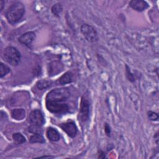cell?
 <instances>
[{
	"mask_svg": "<svg viewBox=\"0 0 159 159\" xmlns=\"http://www.w3.org/2000/svg\"><path fill=\"white\" fill-rule=\"evenodd\" d=\"M11 71V69L8 66L4 64L3 63H0V77L2 78L7 73H9Z\"/></svg>",
	"mask_w": 159,
	"mask_h": 159,
	"instance_id": "18",
	"label": "cell"
},
{
	"mask_svg": "<svg viewBox=\"0 0 159 159\" xmlns=\"http://www.w3.org/2000/svg\"><path fill=\"white\" fill-rule=\"evenodd\" d=\"M29 142L32 143H43L45 142L43 137L40 134H34L29 137Z\"/></svg>",
	"mask_w": 159,
	"mask_h": 159,
	"instance_id": "14",
	"label": "cell"
},
{
	"mask_svg": "<svg viewBox=\"0 0 159 159\" xmlns=\"http://www.w3.org/2000/svg\"><path fill=\"white\" fill-rule=\"evenodd\" d=\"M59 127L70 137L74 138L77 134V127L73 121H67L61 123Z\"/></svg>",
	"mask_w": 159,
	"mask_h": 159,
	"instance_id": "7",
	"label": "cell"
},
{
	"mask_svg": "<svg viewBox=\"0 0 159 159\" xmlns=\"http://www.w3.org/2000/svg\"><path fill=\"white\" fill-rule=\"evenodd\" d=\"M129 4L133 9L139 12H142L148 7V3L142 0H132L130 1Z\"/></svg>",
	"mask_w": 159,
	"mask_h": 159,
	"instance_id": "10",
	"label": "cell"
},
{
	"mask_svg": "<svg viewBox=\"0 0 159 159\" xmlns=\"http://www.w3.org/2000/svg\"><path fill=\"white\" fill-rule=\"evenodd\" d=\"M35 39V34L34 32H27L20 36L18 39V41L20 43H22L30 48Z\"/></svg>",
	"mask_w": 159,
	"mask_h": 159,
	"instance_id": "9",
	"label": "cell"
},
{
	"mask_svg": "<svg viewBox=\"0 0 159 159\" xmlns=\"http://www.w3.org/2000/svg\"><path fill=\"white\" fill-rule=\"evenodd\" d=\"M24 13V5L20 2H15L7 8L5 16L7 22L14 25L20 21Z\"/></svg>",
	"mask_w": 159,
	"mask_h": 159,
	"instance_id": "2",
	"label": "cell"
},
{
	"mask_svg": "<svg viewBox=\"0 0 159 159\" xmlns=\"http://www.w3.org/2000/svg\"><path fill=\"white\" fill-rule=\"evenodd\" d=\"M40 158H53V157H52V156H42V157H40Z\"/></svg>",
	"mask_w": 159,
	"mask_h": 159,
	"instance_id": "24",
	"label": "cell"
},
{
	"mask_svg": "<svg viewBox=\"0 0 159 159\" xmlns=\"http://www.w3.org/2000/svg\"><path fill=\"white\" fill-rule=\"evenodd\" d=\"M48 74L53 76L61 73L63 70V65L60 61H53L48 65Z\"/></svg>",
	"mask_w": 159,
	"mask_h": 159,
	"instance_id": "8",
	"label": "cell"
},
{
	"mask_svg": "<svg viewBox=\"0 0 159 159\" xmlns=\"http://www.w3.org/2000/svg\"><path fill=\"white\" fill-rule=\"evenodd\" d=\"M70 92L67 88H55L51 90L45 98V105L48 111L55 114H65L70 111L67 103Z\"/></svg>",
	"mask_w": 159,
	"mask_h": 159,
	"instance_id": "1",
	"label": "cell"
},
{
	"mask_svg": "<svg viewBox=\"0 0 159 159\" xmlns=\"http://www.w3.org/2000/svg\"><path fill=\"white\" fill-rule=\"evenodd\" d=\"M46 135L47 138L52 141V142H57L60 139V135L59 132L53 127H48L47 129Z\"/></svg>",
	"mask_w": 159,
	"mask_h": 159,
	"instance_id": "11",
	"label": "cell"
},
{
	"mask_svg": "<svg viewBox=\"0 0 159 159\" xmlns=\"http://www.w3.org/2000/svg\"><path fill=\"white\" fill-rule=\"evenodd\" d=\"M62 10H63V6L60 3H56L53 4L51 9V11L53 14L57 17L60 16V14L62 12Z\"/></svg>",
	"mask_w": 159,
	"mask_h": 159,
	"instance_id": "17",
	"label": "cell"
},
{
	"mask_svg": "<svg viewBox=\"0 0 159 159\" xmlns=\"http://www.w3.org/2000/svg\"><path fill=\"white\" fill-rule=\"evenodd\" d=\"M52 84V81H51L47 80H41L37 81L36 86L39 89L42 90V89L48 88V87L51 86Z\"/></svg>",
	"mask_w": 159,
	"mask_h": 159,
	"instance_id": "15",
	"label": "cell"
},
{
	"mask_svg": "<svg viewBox=\"0 0 159 159\" xmlns=\"http://www.w3.org/2000/svg\"><path fill=\"white\" fill-rule=\"evenodd\" d=\"M125 72H126V76L127 79L131 81V82H134L135 81V76L133 73H131L130 68L128 67V66L126 65H125Z\"/></svg>",
	"mask_w": 159,
	"mask_h": 159,
	"instance_id": "20",
	"label": "cell"
},
{
	"mask_svg": "<svg viewBox=\"0 0 159 159\" xmlns=\"http://www.w3.org/2000/svg\"><path fill=\"white\" fill-rule=\"evenodd\" d=\"M148 117L150 120H157L158 119V115L157 113L153 111H148Z\"/></svg>",
	"mask_w": 159,
	"mask_h": 159,
	"instance_id": "21",
	"label": "cell"
},
{
	"mask_svg": "<svg viewBox=\"0 0 159 159\" xmlns=\"http://www.w3.org/2000/svg\"><path fill=\"white\" fill-rule=\"evenodd\" d=\"M104 131H105V133H106V135L107 137H110L111 132V129L110 125L107 123H106L105 125H104Z\"/></svg>",
	"mask_w": 159,
	"mask_h": 159,
	"instance_id": "22",
	"label": "cell"
},
{
	"mask_svg": "<svg viewBox=\"0 0 159 159\" xmlns=\"http://www.w3.org/2000/svg\"><path fill=\"white\" fill-rule=\"evenodd\" d=\"M11 117L17 120H20L24 119L25 117V111L24 109L17 108L14 109L11 112Z\"/></svg>",
	"mask_w": 159,
	"mask_h": 159,
	"instance_id": "12",
	"label": "cell"
},
{
	"mask_svg": "<svg viewBox=\"0 0 159 159\" xmlns=\"http://www.w3.org/2000/svg\"><path fill=\"white\" fill-rule=\"evenodd\" d=\"M73 81V74L71 71H67L61 75L58 80V83L60 84H66L71 83Z\"/></svg>",
	"mask_w": 159,
	"mask_h": 159,
	"instance_id": "13",
	"label": "cell"
},
{
	"mask_svg": "<svg viewBox=\"0 0 159 159\" xmlns=\"http://www.w3.org/2000/svg\"><path fill=\"white\" fill-rule=\"evenodd\" d=\"M12 139L14 140V142L16 144H22L24 142H25L26 140L25 137L20 133L17 132L12 134Z\"/></svg>",
	"mask_w": 159,
	"mask_h": 159,
	"instance_id": "16",
	"label": "cell"
},
{
	"mask_svg": "<svg viewBox=\"0 0 159 159\" xmlns=\"http://www.w3.org/2000/svg\"><path fill=\"white\" fill-rule=\"evenodd\" d=\"M89 107L90 103L88 98L83 95L81 98L80 107L78 113V120L81 122H86L88 120L89 117Z\"/></svg>",
	"mask_w": 159,
	"mask_h": 159,
	"instance_id": "4",
	"label": "cell"
},
{
	"mask_svg": "<svg viewBox=\"0 0 159 159\" xmlns=\"http://www.w3.org/2000/svg\"><path fill=\"white\" fill-rule=\"evenodd\" d=\"M81 31L86 39L89 42H96L99 39L97 31L91 25L83 24L81 27Z\"/></svg>",
	"mask_w": 159,
	"mask_h": 159,
	"instance_id": "5",
	"label": "cell"
},
{
	"mask_svg": "<svg viewBox=\"0 0 159 159\" xmlns=\"http://www.w3.org/2000/svg\"><path fill=\"white\" fill-rule=\"evenodd\" d=\"M2 57L4 60L9 64L12 66H17L20 61L21 54L16 48L9 46L4 49Z\"/></svg>",
	"mask_w": 159,
	"mask_h": 159,
	"instance_id": "3",
	"label": "cell"
},
{
	"mask_svg": "<svg viewBox=\"0 0 159 159\" xmlns=\"http://www.w3.org/2000/svg\"><path fill=\"white\" fill-rule=\"evenodd\" d=\"M28 130H29V132L33 133V134H41L42 132L41 127L35 126V125H30V126H29L28 127Z\"/></svg>",
	"mask_w": 159,
	"mask_h": 159,
	"instance_id": "19",
	"label": "cell"
},
{
	"mask_svg": "<svg viewBox=\"0 0 159 159\" xmlns=\"http://www.w3.org/2000/svg\"><path fill=\"white\" fill-rule=\"evenodd\" d=\"M5 4V1H0V5H1V11L2 10L3 7H4V4Z\"/></svg>",
	"mask_w": 159,
	"mask_h": 159,
	"instance_id": "23",
	"label": "cell"
},
{
	"mask_svg": "<svg viewBox=\"0 0 159 159\" xmlns=\"http://www.w3.org/2000/svg\"><path fill=\"white\" fill-rule=\"evenodd\" d=\"M29 121L32 125L42 127L45 122V119L42 112L40 110L35 109L32 111L29 114Z\"/></svg>",
	"mask_w": 159,
	"mask_h": 159,
	"instance_id": "6",
	"label": "cell"
}]
</instances>
